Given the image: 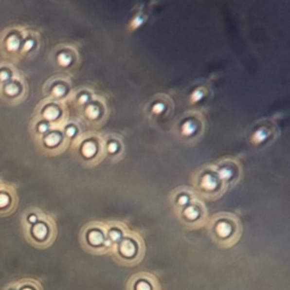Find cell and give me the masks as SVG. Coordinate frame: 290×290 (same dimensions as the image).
Returning a JSON list of instances; mask_svg holds the SVG:
<instances>
[{
    "instance_id": "5bb4252c",
    "label": "cell",
    "mask_w": 290,
    "mask_h": 290,
    "mask_svg": "<svg viewBox=\"0 0 290 290\" xmlns=\"http://www.w3.org/2000/svg\"><path fill=\"white\" fill-rule=\"evenodd\" d=\"M95 153V147L94 145H90V144H86L83 146L82 148V154L83 157L86 158V159H90V158H93V155Z\"/></svg>"
},
{
    "instance_id": "e0dca14e",
    "label": "cell",
    "mask_w": 290,
    "mask_h": 290,
    "mask_svg": "<svg viewBox=\"0 0 290 290\" xmlns=\"http://www.w3.org/2000/svg\"><path fill=\"white\" fill-rule=\"evenodd\" d=\"M53 141H54V143H56V144L59 143L60 137H59V135H58L57 133L56 134H50V135L47 136L46 144H47L48 147H53Z\"/></svg>"
},
{
    "instance_id": "6da1fadb",
    "label": "cell",
    "mask_w": 290,
    "mask_h": 290,
    "mask_svg": "<svg viewBox=\"0 0 290 290\" xmlns=\"http://www.w3.org/2000/svg\"><path fill=\"white\" fill-rule=\"evenodd\" d=\"M24 238L33 247L44 250L57 238V223L53 215L37 208L25 210L20 217Z\"/></svg>"
},
{
    "instance_id": "9a60e30c",
    "label": "cell",
    "mask_w": 290,
    "mask_h": 290,
    "mask_svg": "<svg viewBox=\"0 0 290 290\" xmlns=\"http://www.w3.org/2000/svg\"><path fill=\"white\" fill-rule=\"evenodd\" d=\"M58 113H59V111H58L56 108H54V107H49V108L46 109L43 116H44V118L48 120H54L58 116Z\"/></svg>"
},
{
    "instance_id": "3957f363",
    "label": "cell",
    "mask_w": 290,
    "mask_h": 290,
    "mask_svg": "<svg viewBox=\"0 0 290 290\" xmlns=\"http://www.w3.org/2000/svg\"><path fill=\"white\" fill-rule=\"evenodd\" d=\"M110 254L122 265L133 267L139 264L145 254L144 239L139 233L129 229L122 240L113 245Z\"/></svg>"
},
{
    "instance_id": "7c38bea8",
    "label": "cell",
    "mask_w": 290,
    "mask_h": 290,
    "mask_svg": "<svg viewBox=\"0 0 290 290\" xmlns=\"http://www.w3.org/2000/svg\"><path fill=\"white\" fill-rule=\"evenodd\" d=\"M194 199H196V196L192 191L188 189H178L174 194H171V205L174 208L175 212L178 211L182 208H185L186 205H188L189 203H192Z\"/></svg>"
},
{
    "instance_id": "2e32d148",
    "label": "cell",
    "mask_w": 290,
    "mask_h": 290,
    "mask_svg": "<svg viewBox=\"0 0 290 290\" xmlns=\"http://www.w3.org/2000/svg\"><path fill=\"white\" fill-rule=\"evenodd\" d=\"M57 60L58 63L60 64V66H64V67H67L68 65L72 63V58L70 56H67L66 54H60L59 56L57 57Z\"/></svg>"
},
{
    "instance_id": "8fae6325",
    "label": "cell",
    "mask_w": 290,
    "mask_h": 290,
    "mask_svg": "<svg viewBox=\"0 0 290 290\" xmlns=\"http://www.w3.org/2000/svg\"><path fill=\"white\" fill-rule=\"evenodd\" d=\"M107 226V237L110 243L116 245L118 241L123 239V237L125 236L127 231L129 230V228L126 226L125 223L118 222V221H111V222H106Z\"/></svg>"
},
{
    "instance_id": "5b68a950",
    "label": "cell",
    "mask_w": 290,
    "mask_h": 290,
    "mask_svg": "<svg viewBox=\"0 0 290 290\" xmlns=\"http://www.w3.org/2000/svg\"><path fill=\"white\" fill-rule=\"evenodd\" d=\"M25 85L18 72L9 63H0V99L16 105L24 98Z\"/></svg>"
},
{
    "instance_id": "7a4b0ae2",
    "label": "cell",
    "mask_w": 290,
    "mask_h": 290,
    "mask_svg": "<svg viewBox=\"0 0 290 290\" xmlns=\"http://www.w3.org/2000/svg\"><path fill=\"white\" fill-rule=\"evenodd\" d=\"M208 231L216 244L228 248L238 243L243 233V227L236 215L221 212L208 220Z\"/></svg>"
},
{
    "instance_id": "277c9868",
    "label": "cell",
    "mask_w": 290,
    "mask_h": 290,
    "mask_svg": "<svg viewBox=\"0 0 290 290\" xmlns=\"http://www.w3.org/2000/svg\"><path fill=\"white\" fill-rule=\"evenodd\" d=\"M79 243L88 253L94 255L110 254L112 250V244L107 237L106 222L100 221H92L82 228Z\"/></svg>"
},
{
    "instance_id": "8992f818",
    "label": "cell",
    "mask_w": 290,
    "mask_h": 290,
    "mask_svg": "<svg viewBox=\"0 0 290 290\" xmlns=\"http://www.w3.org/2000/svg\"><path fill=\"white\" fill-rule=\"evenodd\" d=\"M176 216L178 217L181 224L189 229H196L208 222V211L202 201L196 199L185 208L176 211Z\"/></svg>"
},
{
    "instance_id": "30bf717a",
    "label": "cell",
    "mask_w": 290,
    "mask_h": 290,
    "mask_svg": "<svg viewBox=\"0 0 290 290\" xmlns=\"http://www.w3.org/2000/svg\"><path fill=\"white\" fill-rule=\"evenodd\" d=\"M127 290H161L160 282L150 272H139L127 281Z\"/></svg>"
},
{
    "instance_id": "ba28073f",
    "label": "cell",
    "mask_w": 290,
    "mask_h": 290,
    "mask_svg": "<svg viewBox=\"0 0 290 290\" xmlns=\"http://www.w3.org/2000/svg\"><path fill=\"white\" fill-rule=\"evenodd\" d=\"M27 34L17 29H8L0 36V53L6 58L22 54Z\"/></svg>"
},
{
    "instance_id": "4fadbf2b",
    "label": "cell",
    "mask_w": 290,
    "mask_h": 290,
    "mask_svg": "<svg viewBox=\"0 0 290 290\" xmlns=\"http://www.w3.org/2000/svg\"><path fill=\"white\" fill-rule=\"evenodd\" d=\"M17 290H43L39 280L32 278H23L16 280Z\"/></svg>"
},
{
    "instance_id": "9c48e42d",
    "label": "cell",
    "mask_w": 290,
    "mask_h": 290,
    "mask_svg": "<svg viewBox=\"0 0 290 290\" xmlns=\"http://www.w3.org/2000/svg\"><path fill=\"white\" fill-rule=\"evenodd\" d=\"M18 206V194L16 187L8 182H3L0 187V218L13 215Z\"/></svg>"
},
{
    "instance_id": "52a82bcc",
    "label": "cell",
    "mask_w": 290,
    "mask_h": 290,
    "mask_svg": "<svg viewBox=\"0 0 290 290\" xmlns=\"http://www.w3.org/2000/svg\"><path fill=\"white\" fill-rule=\"evenodd\" d=\"M198 192L209 199H216L226 191L216 171H204L198 176L195 181Z\"/></svg>"
},
{
    "instance_id": "d6986e66",
    "label": "cell",
    "mask_w": 290,
    "mask_h": 290,
    "mask_svg": "<svg viewBox=\"0 0 290 290\" xmlns=\"http://www.w3.org/2000/svg\"><path fill=\"white\" fill-rule=\"evenodd\" d=\"M3 182H5V181H2V179H1V178H0V187H1V186H2V184H3Z\"/></svg>"
},
{
    "instance_id": "ac0fdd59",
    "label": "cell",
    "mask_w": 290,
    "mask_h": 290,
    "mask_svg": "<svg viewBox=\"0 0 290 290\" xmlns=\"http://www.w3.org/2000/svg\"><path fill=\"white\" fill-rule=\"evenodd\" d=\"M2 290H17V287H16V280H15V281L9 282L8 285H6L5 287H3Z\"/></svg>"
}]
</instances>
